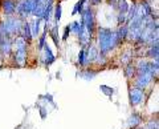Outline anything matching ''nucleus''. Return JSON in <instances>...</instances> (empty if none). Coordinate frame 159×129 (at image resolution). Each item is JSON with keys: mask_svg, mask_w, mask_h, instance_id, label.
Returning a JSON list of instances; mask_svg holds the SVG:
<instances>
[{"mask_svg": "<svg viewBox=\"0 0 159 129\" xmlns=\"http://www.w3.org/2000/svg\"><path fill=\"white\" fill-rule=\"evenodd\" d=\"M16 2L15 0H3V11H4V13L6 15H13L15 13V11H16Z\"/></svg>", "mask_w": 159, "mask_h": 129, "instance_id": "10", "label": "nucleus"}, {"mask_svg": "<svg viewBox=\"0 0 159 129\" xmlns=\"http://www.w3.org/2000/svg\"><path fill=\"white\" fill-rule=\"evenodd\" d=\"M127 32H129V27L127 26H122L121 28L118 29L117 32H114L116 33V40H117V45L119 43H121L123 39H125L126 36H127Z\"/></svg>", "mask_w": 159, "mask_h": 129, "instance_id": "13", "label": "nucleus"}, {"mask_svg": "<svg viewBox=\"0 0 159 129\" xmlns=\"http://www.w3.org/2000/svg\"><path fill=\"white\" fill-rule=\"evenodd\" d=\"M81 23L84 24V27L86 28L88 33L93 35L94 32V28H96V19H94V12L90 7L88 8H84L82 12H81Z\"/></svg>", "mask_w": 159, "mask_h": 129, "instance_id": "4", "label": "nucleus"}, {"mask_svg": "<svg viewBox=\"0 0 159 129\" xmlns=\"http://www.w3.org/2000/svg\"><path fill=\"white\" fill-rule=\"evenodd\" d=\"M117 45L116 33L109 28H98V47L99 53L106 56Z\"/></svg>", "mask_w": 159, "mask_h": 129, "instance_id": "1", "label": "nucleus"}, {"mask_svg": "<svg viewBox=\"0 0 159 129\" xmlns=\"http://www.w3.org/2000/svg\"><path fill=\"white\" fill-rule=\"evenodd\" d=\"M40 112H41V117H43V118L45 117V109L41 108V109H40Z\"/></svg>", "mask_w": 159, "mask_h": 129, "instance_id": "28", "label": "nucleus"}, {"mask_svg": "<svg viewBox=\"0 0 159 129\" xmlns=\"http://www.w3.org/2000/svg\"><path fill=\"white\" fill-rule=\"evenodd\" d=\"M41 51H44V64H45L47 67L52 65V64L54 63V60H56V56L53 55L51 47H49L48 44H45V45H44V48L41 49Z\"/></svg>", "mask_w": 159, "mask_h": 129, "instance_id": "8", "label": "nucleus"}, {"mask_svg": "<svg viewBox=\"0 0 159 129\" xmlns=\"http://www.w3.org/2000/svg\"><path fill=\"white\" fill-rule=\"evenodd\" d=\"M82 26H84V24H82L81 22H73L70 26H69V27H70V32H73V33H76V35H77Z\"/></svg>", "mask_w": 159, "mask_h": 129, "instance_id": "23", "label": "nucleus"}, {"mask_svg": "<svg viewBox=\"0 0 159 129\" xmlns=\"http://www.w3.org/2000/svg\"><path fill=\"white\" fill-rule=\"evenodd\" d=\"M97 75H98V71H93V69H84V71L78 72V76L84 79V80H93Z\"/></svg>", "mask_w": 159, "mask_h": 129, "instance_id": "12", "label": "nucleus"}, {"mask_svg": "<svg viewBox=\"0 0 159 129\" xmlns=\"http://www.w3.org/2000/svg\"><path fill=\"white\" fill-rule=\"evenodd\" d=\"M99 89H101V91L105 93L106 96H111L113 93H114V89L110 88V87H107V85H101V87H99Z\"/></svg>", "mask_w": 159, "mask_h": 129, "instance_id": "25", "label": "nucleus"}, {"mask_svg": "<svg viewBox=\"0 0 159 129\" xmlns=\"http://www.w3.org/2000/svg\"><path fill=\"white\" fill-rule=\"evenodd\" d=\"M28 41L21 36L16 37L15 40V45H16V51H15V60L19 65H24L27 61V44Z\"/></svg>", "mask_w": 159, "mask_h": 129, "instance_id": "3", "label": "nucleus"}, {"mask_svg": "<svg viewBox=\"0 0 159 129\" xmlns=\"http://www.w3.org/2000/svg\"><path fill=\"white\" fill-rule=\"evenodd\" d=\"M118 9H119V13H127L129 11V3L126 0H119L118 2Z\"/></svg>", "mask_w": 159, "mask_h": 129, "instance_id": "20", "label": "nucleus"}, {"mask_svg": "<svg viewBox=\"0 0 159 129\" xmlns=\"http://www.w3.org/2000/svg\"><path fill=\"white\" fill-rule=\"evenodd\" d=\"M86 3V0H80V2L76 3V6H74L73 8V15H77V13H81L82 12V9H84V4Z\"/></svg>", "mask_w": 159, "mask_h": 129, "instance_id": "21", "label": "nucleus"}, {"mask_svg": "<svg viewBox=\"0 0 159 129\" xmlns=\"http://www.w3.org/2000/svg\"><path fill=\"white\" fill-rule=\"evenodd\" d=\"M137 68H138V73H148V72H150V67H148V63L146 60H141V61H139Z\"/></svg>", "mask_w": 159, "mask_h": 129, "instance_id": "16", "label": "nucleus"}, {"mask_svg": "<svg viewBox=\"0 0 159 129\" xmlns=\"http://www.w3.org/2000/svg\"><path fill=\"white\" fill-rule=\"evenodd\" d=\"M0 37H2V35H0Z\"/></svg>", "mask_w": 159, "mask_h": 129, "instance_id": "30", "label": "nucleus"}, {"mask_svg": "<svg viewBox=\"0 0 159 129\" xmlns=\"http://www.w3.org/2000/svg\"><path fill=\"white\" fill-rule=\"evenodd\" d=\"M90 3L93 4V6H97V4L101 3V0H90Z\"/></svg>", "mask_w": 159, "mask_h": 129, "instance_id": "27", "label": "nucleus"}, {"mask_svg": "<svg viewBox=\"0 0 159 129\" xmlns=\"http://www.w3.org/2000/svg\"><path fill=\"white\" fill-rule=\"evenodd\" d=\"M0 69H2V64H0Z\"/></svg>", "mask_w": 159, "mask_h": 129, "instance_id": "29", "label": "nucleus"}, {"mask_svg": "<svg viewBox=\"0 0 159 129\" xmlns=\"http://www.w3.org/2000/svg\"><path fill=\"white\" fill-rule=\"evenodd\" d=\"M134 72H135V65H133L131 63H129L125 67V76L126 79H131L134 76Z\"/></svg>", "mask_w": 159, "mask_h": 129, "instance_id": "18", "label": "nucleus"}, {"mask_svg": "<svg viewBox=\"0 0 159 129\" xmlns=\"http://www.w3.org/2000/svg\"><path fill=\"white\" fill-rule=\"evenodd\" d=\"M69 33H70V27L69 26H66L65 27V32H64V36H62V40L65 41V40H68V36H69Z\"/></svg>", "mask_w": 159, "mask_h": 129, "instance_id": "26", "label": "nucleus"}, {"mask_svg": "<svg viewBox=\"0 0 159 129\" xmlns=\"http://www.w3.org/2000/svg\"><path fill=\"white\" fill-rule=\"evenodd\" d=\"M78 65L80 67H86L88 65V56H86V49L82 48L78 53Z\"/></svg>", "mask_w": 159, "mask_h": 129, "instance_id": "15", "label": "nucleus"}, {"mask_svg": "<svg viewBox=\"0 0 159 129\" xmlns=\"http://www.w3.org/2000/svg\"><path fill=\"white\" fill-rule=\"evenodd\" d=\"M61 4H57L56 8H54V23H56V26H58V22H60V19H61Z\"/></svg>", "mask_w": 159, "mask_h": 129, "instance_id": "22", "label": "nucleus"}, {"mask_svg": "<svg viewBox=\"0 0 159 129\" xmlns=\"http://www.w3.org/2000/svg\"><path fill=\"white\" fill-rule=\"evenodd\" d=\"M12 41L9 40V37L2 36L0 37V52L3 55H9L12 52Z\"/></svg>", "mask_w": 159, "mask_h": 129, "instance_id": "9", "label": "nucleus"}, {"mask_svg": "<svg viewBox=\"0 0 159 129\" xmlns=\"http://www.w3.org/2000/svg\"><path fill=\"white\" fill-rule=\"evenodd\" d=\"M20 36H21L23 39H25L27 41H31L32 40V32H31V26H29V23H23V26H21V31H20Z\"/></svg>", "mask_w": 159, "mask_h": 129, "instance_id": "11", "label": "nucleus"}, {"mask_svg": "<svg viewBox=\"0 0 159 129\" xmlns=\"http://www.w3.org/2000/svg\"><path fill=\"white\" fill-rule=\"evenodd\" d=\"M34 8V0H21L19 4H16V12L21 17L31 15Z\"/></svg>", "mask_w": 159, "mask_h": 129, "instance_id": "5", "label": "nucleus"}, {"mask_svg": "<svg viewBox=\"0 0 159 129\" xmlns=\"http://www.w3.org/2000/svg\"><path fill=\"white\" fill-rule=\"evenodd\" d=\"M21 26H23V23L20 22V19L8 17L0 24V35H2V36H6V37H9L11 35L20 33Z\"/></svg>", "mask_w": 159, "mask_h": 129, "instance_id": "2", "label": "nucleus"}, {"mask_svg": "<svg viewBox=\"0 0 159 129\" xmlns=\"http://www.w3.org/2000/svg\"><path fill=\"white\" fill-rule=\"evenodd\" d=\"M57 29H58V26H54V27L52 28V31H51V37H52L53 43L56 44V47L60 48V39H58V32H57Z\"/></svg>", "mask_w": 159, "mask_h": 129, "instance_id": "17", "label": "nucleus"}, {"mask_svg": "<svg viewBox=\"0 0 159 129\" xmlns=\"http://www.w3.org/2000/svg\"><path fill=\"white\" fill-rule=\"evenodd\" d=\"M45 37H47V29L43 32L41 36H40V40H39V49H40V51H41V49L44 48V45L47 44L45 43Z\"/></svg>", "mask_w": 159, "mask_h": 129, "instance_id": "24", "label": "nucleus"}, {"mask_svg": "<svg viewBox=\"0 0 159 129\" xmlns=\"http://www.w3.org/2000/svg\"><path fill=\"white\" fill-rule=\"evenodd\" d=\"M43 19H39L36 17L34 20L32 22V24L29 23V26H31V32H32V37H36L39 32H40V23H41Z\"/></svg>", "mask_w": 159, "mask_h": 129, "instance_id": "14", "label": "nucleus"}, {"mask_svg": "<svg viewBox=\"0 0 159 129\" xmlns=\"http://www.w3.org/2000/svg\"><path fill=\"white\" fill-rule=\"evenodd\" d=\"M141 122H142V116L138 115V113H134V115L131 116V118H130V125H131L133 128H135V127H138Z\"/></svg>", "mask_w": 159, "mask_h": 129, "instance_id": "19", "label": "nucleus"}, {"mask_svg": "<svg viewBox=\"0 0 159 129\" xmlns=\"http://www.w3.org/2000/svg\"><path fill=\"white\" fill-rule=\"evenodd\" d=\"M154 79V75L152 73H138V77H137V81H135V88H139V89H143L146 88L148 84H151Z\"/></svg>", "mask_w": 159, "mask_h": 129, "instance_id": "6", "label": "nucleus"}, {"mask_svg": "<svg viewBox=\"0 0 159 129\" xmlns=\"http://www.w3.org/2000/svg\"><path fill=\"white\" fill-rule=\"evenodd\" d=\"M143 97H145V93H143L142 89L134 87L130 91V104L131 105H138V104H141Z\"/></svg>", "mask_w": 159, "mask_h": 129, "instance_id": "7", "label": "nucleus"}]
</instances>
